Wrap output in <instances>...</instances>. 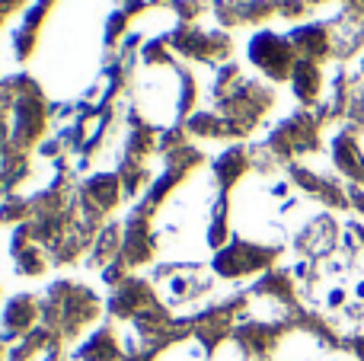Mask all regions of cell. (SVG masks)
Returning a JSON list of instances; mask_svg holds the SVG:
<instances>
[]
</instances>
